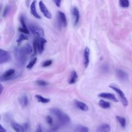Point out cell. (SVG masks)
I'll return each instance as SVG.
<instances>
[{"label":"cell","mask_w":132,"mask_h":132,"mask_svg":"<svg viewBox=\"0 0 132 132\" xmlns=\"http://www.w3.org/2000/svg\"><path fill=\"white\" fill-rule=\"evenodd\" d=\"M51 113L57 118L59 125H65L70 122V118L66 113H64L58 108H52L50 109Z\"/></svg>","instance_id":"obj_1"},{"label":"cell","mask_w":132,"mask_h":132,"mask_svg":"<svg viewBox=\"0 0 132 132\" xmlns=\"http://www.w3.org/2000/svg\"><path fill=\"white\" fill-rule=\"evenodd\" d=\"M14 56L16 60L20 64H24L27 60L28 55L26 54L22 47L15 49Z\"/></svg>","instance_id":"obj_2"},{"label":"cell","mask_w":132,"mask_h":132,"mask_svg":"<svg viewBox=\"0 0 132 132\" xmlns=\"http://www.w3.org/2000/svg\"><path fill=\"white\" fill-rule=\"evenodd\" d=\"M109 87L112 89H113L114 91H115L118 94L123 106H127L128 105V101L126 97L125 96V94L123 93V92L120 88H119L118 87L116 86L115 85H110L109 86Z\"/></svg>","instance_id":"obj_3"},{"label":"cell","mask_w":132,"mask_h":132,"mask_svg":"<svg viewBox=\"0 0 132 132\" xmlns=\"http://www.w3.org/2000/svg\"><path fill=\"white\" fill-rule=\"evenodd\" d=\"M29 30L37 38H42L44 37V31L41 27L39 26L33 25L30 26H29Z\"/></svg>","instance_id":"obj_4"},{"label":"cell","mask_w":132,"mask_h":132,"mask_svg":"<svg viewBox=\"0 0 132 132\" xmlns=\"http://www.w3.org/2000/svg\"><path fill=\"white\" fill-rule=\"evenodd\" d=\"M34 41L35 42L37 45V47L39 53L40 54L42 53L44 50V46H45V44L46 43V40L43 38H36L34 40Z\"/></svg>","instance_id":"obj_5"},{"label":"cell","mask_w":132,"mask_h":132,"mask_svg":"<svg viewBox=\"0 0 132 132\" xmlns=\"http://www.w3.org/2000/svg\"><path fill=\"white\" fill-rule=\"evenodd\" d=\"M11 59V56L9 52L4 50L3 49L0 50V64L9 62Z\"/></svg>","instance_id":"obj_6"},{"label":"cell","mask_w":132,"mask_h":132,"mask_svg":"<svg viewBox=\"0 0 132 132\" xmlns=\"http://www.w3.org/2000/svg\"><path fill=\"white\" fill-rule=\"evenodd\" d=\"M39 6L40 11L42 13V14L44 15V16L47 19H50L52 18V14L51 12L48 11V10L47 9L46 7L45 6V4L43 3V1H40L39 2Z\"/></svg>","instance_id":"obj_7"},{"label":"cell","mask_w":132,"mask_h":132,"mask_svg":"<svg viewBox=\"0 0 132 132\" xmlns=\"http://www.w3.org/2000/svg\"><path fill=\"white\" fill-rule=\"evenodd\" d=\"M15 71L14 69H9L5 71L1 76V80H8L12 78V76L14 75Z\"/></svg>","instance_id":"obj_8"},{"label":"cell","mask_w":132,"mask_h":132,"mask_svg":"<svg viewBox=\"0 0 132 132\" xmlns=\"http://www.w3.org/2000/svg\"><path fill=\"white\" fill-rule=\"evenodd\" d=\"M57 18L59 24L63 27H65L67 25V20L65 14L62 11H58L57 14Z\"/></svg>","instance_id":"obj_9"},{"label":"cell","mask_w":132,"mask_h":132,"mask_svg":"<svg viewBox=\"0 0 132 132\" xmlns=\"http://www.w3.org/2000/svg\"><path fill=\"white\" fill-rule=\"evenodd\" d=\"M98 96L100 97L108 99L111 100L114 102H118V100L117 98L114 94L111 93H107V92H103L98 94Z\"/></svg>","instance_id":"obj_10"},{"label":"cell","mask_w":132,"mask_h":132,"mask_svg":"<svg viewBox=\"0 0 132 132\" xmlns=\"http://www.w3.org/2000/svg\"><path fill=\"white\" fill-rule=\"evenodd\" d=\"M72 14L74 20V24L75 25H76L78 23L80 18L79 12L77 7H74L72 9Z\"/></svg>","instance_id":"obj_11"},{"label":"cell","mask_w":132,"mask_h":132,"mask_svg":"<svg viewBox=\"0 0 132 132\" xmlns=\"http://www.w3.org/2000/svg\"><path fill=\"white\" fill-rule=\"evenodd\" d=\"M116 73L118 79L121 81H125L128 79L127 74L122 70H121V69L116 70Z\"/></svg>","instance_id":"obj_12"},{"label":"cell","mask_w":132,"mask_h":132,"mask_svg":"<svg viewBox=\"0 0 132 132\" xmlns=\"http://www.w3.org/2000/svg\"><path fill=\"white\" fill-rule=\"evenodd\" d=\"M89 56L90 49L88 47H86L84 52V64L85 68H87L89 64Z\"/></svg>","instance_id":"obj_13"},{"label":"cell","mask_w":132,"mask_h":132,"mask_svg":"<svg viewBox=\"0 0 132 132\" xmlns=\"http://www.w3.org/2000/svg\"><path fill=\"white\" fill-rule=\"evenodd\" d=\"M74 104H75V106L77 108L79 109L80 110H81L82 111H87L89 110L88 106L84 102H82L79 101L75 100Z\"/></svg>","instance_id":"obj_14"},{"label":"cell","mask_w":132,"mask_h":132,"mask_svg":"<svg viewBox=\"0 0 132 132\" xmlns=\"http://www.w3.org/2000/svg\"><path fill=\"white\" fill-rule=\"evenodd\" d=\"M36 1H34L31 5H30V13L32 15H33V16L34 17H35L37 19H40L41 16L38 14V13H37V11L36 10Z\"/></svg>","instance_id":"obj_15"},{"label":"cell","mask_w":132,"mask_h":132,"mask_svg":"<svg viewBox=\"0 0 132 132\" xmlns=\"http://www.w3.org/2000/svg\"><path fill=\"white\" fill-rule=\"evenodd\" d=\"M110 126L108 124H103L100 125L96 129V132H109Z\"/></svg>","instance_id":"obj_16"},{"label":"cell","mask_w":132,"mask_h":132,"mask_svg":"<svg viewBox=\"0 0 132 132\" xmlns=\"http://www.w3.org/2000/svg\"><path fill=\"white\" fill-rule=\"evenodd\" d=\"M20 104L23 107H26L28 104V98L25 94L22 95L19 99Z\"/></svg>","instance_id":"obj_17"},{"label":"cell","mask_w":132,"mask_h":132,"mask_svg":"<svg viewBox=\"0 0 132 132\" xmlns=\"http://www.w3.org/2000/svg\"><path fill=\"white\" fill-rule=\"evenodd\" d=\"M78 79V76L77 73L75 71H73L71 72L70 77L69 79V83L70 84H75Z\"/></svg>","instance_id":"obj_18"},{"label":"cell","mask_w":132,"mask_h":132,"mask_svg":"<svg viewBox=\"0 0 132 132\" xmlns=\"http://www.w3.org/2000/svg\"><path fill=\"white\" fill-rule=\"evenodd\" d=\"M11 125V127L15 132H24L25 131L23 127L16 123L12 122Z\"/></svg>","instance_id":"obj_19"},{"label":"cell","mask_w":132,"mask_h":132,"mask_svg":"<svg viewBox=\"0 0 132 132\" xmlns=\"http://www.w3.org/2000/svg\"><path fill=\"white\" fill-rule=\"evenodd\" d=\"M98 104L101 108H104V109L109 108L111 106L109 102H106V101H105L104 100H100L98 103Z\"/></svg>","instance_id":"obj_20"},{"label":"cell","mask_w":132,"mask_h":132,"mask_svg":"<svg viewBox=\"0 0 132 132\" xmlns=\"http://www.w3.org/2000/svg\"><path fill=\"white\" fill-rule=\"evenodd\" d=\"M35 97L39 102H41L42 103H47L50 102V100L49 98H45L39 94L35 95Z\"/></svg>","instance_id":"obj_21"},{"label":"cell","mask_w":132,"mask_h":132,"mask_svg":"<svg viewBox=\"0 0 132 132\" xmlns=\"http://www.w3.org/2000/svg\"><path fill=\"white\" fill-rule=\"evenodd\" d=\"M23 48L25 52L26 53V54L27 55H30L31 54H32V53L33 52V49H32V47L29 44H26L25 46H24L23 47Z\"/></svg>","instance_id":"obj_22"},{"label":"cell","mask_w":132,"mask_h":132,"mask_svg":"<svg viewBox=\"0 0 132 132\" xmlns=\"http://www.w3.org/2000/svg\"><path fill=\"white\" fill-rule=\"evenodd\" d=\"M116 119L118 121V122L120 123L121 126L124 128L126 126V120L124 117H121V116H116Z\"/></svg>","instance_id":"obj_23"},{"label":"cell","mask_w":132,"mask_h":132,"mask_svg":"<svg viewBox=\"0 0 132 132\" xmlns=\"http://www.w3.org/2000/svg\"><path fill=\"white\" fill-rule=\"evenodd\" d=\"M75 131L76 132H88L89 129L86 126L79 125L76 127Z\"/></svg>","instance_id":"obj_24"},{"label":"cell","mask_w":132,"mask_h":132,"mask_svg":"<svg viewBox=\"0 0 132 132\" xmlns=\"http://www.w3.org/2000/svg\"><path fill=\"white\" fill-rule=\"evenodd\" d=\"M119 5L122 8H127L129 7V3L128 0H120L119 1Z\"/></svg>","instance_id":"obj_25"},{"label":"cell","mask_w":132,"mask_h":132,"mask_svg":"<svg viewBox=\"0 0 132 132\" xmlns=\"http://www.w3.org/2000/svg\"><path fill=\"white\" fill-rule=\"evenodd\" d=\"M27 40H28V37L26 35H25L24 34H21L16 42L19 44L20 43H21V42H22V41Z\"/></svg>","instance_id":"obj_26"},{"label":"cell","mask_w":132,"mask_h":132,"mask_svg":"<svg viewBox=\"0 0 132 132\" xmlns=\"http://www.w3.org/2000/svg\"><path fill=\"white\" fill-rule=\"evenodd\" d=\"M37 58H36V57L34 58L29 62V63L27 65L26 68H27V69H29L32 68L33 67V66L35 65V64L36 63V61H37Z\"/></svg>","instance_id":"obj_27"},{"label":"cell","mask_w":132,"mask_h":132,"mask_svg":"<svg viewBox=\"0 0 132 132\" xmlns=\"http://www.w3.org/2000/svg\"><path fill=\"white\" fill-rule=\"evenodd\" d=\"M36 84L40 86H46L48 85L47 82L43 80H38L36 81Z\"/></svg>","instance_id":"obj_28"},{"label":"cell","mask_w":132,"mask_h":132,"mask_svg":"<svg viewBox=\"0 0 132 132\" xmlns=\"http://www.w3.org/2000/svg\"><path fill=\"white\" fill-rule=\"evenodd\" d=\"M52 63V60H47L45 61H44L42 64V66L43 67H47L50 65H51Z\"/></svg>","instance_id":"obj_29"},{"label":"cell","mask_w":132,"mask_h":132,"mask_svg":"<svg viewBox=\"0 0 132 132\" xmlns=\"http://www.w3.org/2000/svg\"><path fill=\"white\" fill-rule=\"evenodd\" d=\"M19 31L24 34H29V30L27 28H25L23 27H19Z\"/></svg>","instance_id":"obj_30"},{"label":"cell","mask_w":132,"mask_h":132,"mask_svg":"<svg viewBox=\"0 0 132 132\" xmlns=\"http://www.w3.org/2000/svg\"><path fill=\"white\" fill-rule=\"evenodd\" d=\"M10 10V6L9 5H7L5 7L4 10V11H3V17H5L7 15V14H8L9 11Z\"/></svg>","instance_id":"obj_31"},{"label":"cell","mask_w":132,"mask_h":132,"mask_svg":"<svg viewBox=\"0 0 132 132\" xmlns=\"http://www.w3.org/2000/svg\"><path fill=\"white\" fill-rule=\"evenodd\" d=\"M46 121L47 122V123L50 124V125H52V123H53V119L50 116H48L46 117Z\"/></svg>","instance_id":"obj_32"},{"label":"cell","mask_w":132,"mask_h":132,"mask_svg":"<svg viewBox=\"0 0 132 132\" xmlns=\"http://www.w3.org/2000/svg\"><path fill=\"white\" fill-rule=\"evenodd\" d=\"M20 21H21V24H22V27H23V28H27V27H26V24H25V21H24V18H23V17L22 16L21 17V18H20Z\"/></svg>","instance_id":"obj_33"},{"label":"cell","mask_w":132,"mask_h":132,"mask_svg":"<svg viewBox=\"0 0 132 132\" xmlns=\"http://www.w3.org/2000/svg\"><path fill=\"white\" fill-rule=\"evenodd\" d=\"M61 1H58V0H55V1H53V2L56 4V5L59 7L60 6V3H61Z\"/></svg>","instance_id":"obj_34"},{"label":"cell","mask_w":132,"mask_h":132,"mask_svg":"<svg viewBox=\"0 0 132 132\" xmlns=\"http://www.w3.org/2000/svg\"><path fill=\"white\" fill-rule=\"evenodd\" d=\"M36 132H42V127L40 125H38L37 126Z\"/></svg>","instance_id":"obj_35"},{"label":"cell","mask_w":132,"mask_h":132,"mask_svg":"<svg viewBox=\"0 0 132 132\" xmlns=\"http://www.w3.org/2000/svg\"><path fill=\"white\" fill-rule=\"evenodd\" d=\"M0 132H7L6 129L4 128L2 125H0Z\"/></svg>","instance_id":"obj_36"},{"label":"cell","mask_w":132,"mask_h":132,"mask_svg":"<svg viewBox=\"0 0 132 132\" xmlns=\"http://www.w3.org/2000/svg\"><path fill=\"white\" fill-rule=\"evenodd\" d=\"M24 129L25 130H27L28 128V124L27 123H25L24 124V127H23Z\"/></svg>","instance_id":"obj_37"},{"label":"cell","mask_w":132,"mask_h":132,"mask_svg":"<svg viewBox=\"0 0 132 132\" xmlns=\"http://www.w3.org/2000/svg\"><path fill=\"white\" fill-rule=\"evenodd\" d=\"M0 88H1V94H2L3 90V87L2 84H1V85H0Z\"/></svg>","instance_id":"obj_38"}]
</instances>
